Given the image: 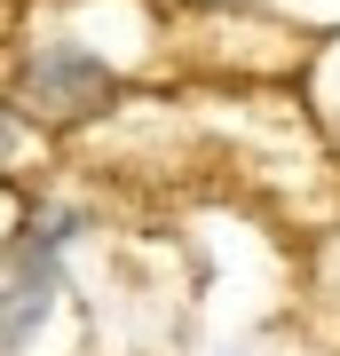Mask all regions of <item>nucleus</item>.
Instances as JSON below:
<instances>
[{"label":"nucleus","mask_w":340,"mask_h":356,"mask_svg":"<svg viewBox=\"0 0 340 356\" xmlns=\"http://www.w3.org/2000/svg\"><path fill=\"white\" fill-rule=\"evenodd\" d=\"M63 229H72V222H40L24 245H8V254H0V348H16L40 317H48V301H56V245H63Z\"/></svg>","instance_id":"nucleus-1"},{"label":"nucleus","mask_w":340,"mask_h":356,"mask_svg":"<svg viewBox=\"0 0 340 356\" xmlns=\"http://www.w3.org/2000/svg\"><path fill=\"white\" fill-rule=\"evenodd\" d=\"M24 88H32V103H40V111H56V119H88L95 103H111V88H119V79L103 72V64H88V56H40Z\"/></svg>","instance_id":"nucleus-2"}]
</instances>
